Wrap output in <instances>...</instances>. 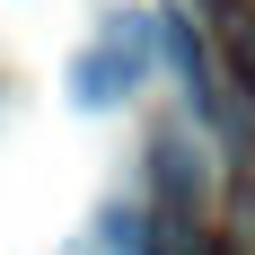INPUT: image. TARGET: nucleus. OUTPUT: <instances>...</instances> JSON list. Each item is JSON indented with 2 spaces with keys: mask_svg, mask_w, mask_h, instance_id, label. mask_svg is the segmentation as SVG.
I'll use <instances>...</instances> for the list:
<instances>
[{
  "mask_svg": "<svg viewBox=\"0 0 255 255\" xmlns=\"http://www.w3.org/2000/svg\"><path fill=\"white\" fill-rule=\"evenodd\" d=\"M229 62H238V88L255 97V18H229Z\"/></svg>",
  "mask_w": 255,
  "mask_h": 255,
  "instance_id": "obj_5",
  "label": "nucleus"
},
{
  "mask_svg": "<svg viewBox=\"0 0 255 255\" xmlns=\"http://www.w3.org/2000/svg\"><path fill=\"white\" fill-rule=\"evenodd\" d=\"M150 44H158V18H141V9L106 18V35L71 62V106H79V115H106V106H124L132 88H141V71H150Z\"/></svg>",
  "mask_w": 255,
  "mask_h": 255,
  "instance_id": "obj_1",
  "label": "nucleus"
},
{
  "mask_svg": "<svg viewBox=\"0 0 255 255\" xmlns=\"http://www.w3.org/2000/svg\"><path fill=\"white\" fill-rule=\"evenodd\" d=\"M97 238H106V255H150V220H141V211H124V203L97 211Z\"/></svg>",
  "mask_w": 255,
  "mask_h": 255,
  "instance_id": "obj_4",
  "label": "nucleus"
},
{
  "mask_svg": "<svg viewBox=\"0 0 255 255\" xmlns=\"http://www.w3.org/2000/svg\"><path fill=\"white\" fill-rule=\"evenodd\" d=\"M150 167H158V194H167V211H203L211 167H203V141H194V132H158V141H150Z\"/></svg>",
  "mask_w": 255,
  "mask_h": 255,
  "instance_id": "obj_2",
  "label": "nucleus"
},
{
  "mask_svg": "<svg viewBox=\"0 0 255 255\" xmlns=\"http://www.w3.org/2000/svg\"><path fill=\"white\" fill-rule=\"evenodd\" d=\"M150 255H220V247H211V229L194 220V211H167V220L150 229Z\"/></svg>",
  "mask_w": 255,
  "mask_h": 255,
  "instance_id": "obj_3",
  "label": "nucleus"
}]
</instances>
